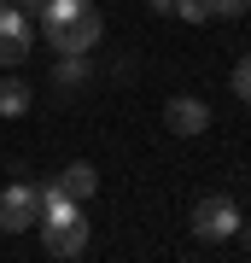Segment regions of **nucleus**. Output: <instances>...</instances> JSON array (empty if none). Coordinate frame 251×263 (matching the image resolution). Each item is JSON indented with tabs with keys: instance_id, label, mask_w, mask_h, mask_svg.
<instances>
[{
	"instance_id": "obj_1",
	"label": "nucleus",
	"mask_w": 251,
	"mask_h": 263,
	"mask_svg": "<svg viewBox=\"0 0 251 263\" xmlns=\"http://www.w3.org/2000/svg\"><path fill=\"white\" fill-rule=\"evenodd\" d=\"M240 222H245V216H240V205H234L228 193H205V199H199V211H193V234L205 240V246L234 240V234H240Z\"/></svg>"
},
{
	"instance_id": "obj_2",
	"label": "nucleus",
	"mask_w": 251,
	"mask_h": 263,
	"mask_svg": "<svg viewBox=\"0 0 251 263\" xmlns=\"http://www.w3.org/2000/svg\"><path fill=\"white\" fill-rule=\"evenodd\" d=\"M35 41H41L35 35V18H29L24 6H6V12H0V65H6V70H18Z\"/></svg>"
},
{
	"instance_id": "obj_3",
	"label": "nucleus",
	"mask_w": 251,
	"mask_h": 263,
	"mask_svg": "<svg viewBox=\"0 0 251 263\" xmlns=\"http://www.w3.org/2000/svg\"><path fill=\"white\" fill-rule=\"evenodd\" d=\"M35 222H41V187H29V181L0 187V234H24Z\"/></svg>"
},
{
	"instance_id": "obj_4",
	"label": "nucleus",
	"mask_w": 251,
	"mask_h": 263,
	"mask_svg": "<svg viewBox=\"0 0 251 263\" xmlns=\"http://www.w3.org/2000/svg\"><path fill=\"white\" fill-rule=\"evenodd\" d=\"M100 35H105V12L88 0L82 18H70L65 29H53V35H47V47H53V53H93V47H100Z\"/></svg>"
},
{
	"instance_id": "obj_5",
	"label": "nucleus",
	"mask_w": 251,
	"mask_h": 263,
	"mask_svg": "<svg viewBox=\"0 0 251 263\" xmlns=\"http://www.w3.org/2000/svg\"><path fill=\"white\" fill-rule=\"evenodd\" d=\"M164 129L169 135H181V141H193V135H205L210 129V105L205 100H193V94H176L164 105Z\"/></svg>"
},
{
	"instance_id": "obj_6",
	"label": "nucleus",
	"mask_w": 251,
	"mask_h": 263,
	"mask_svg": "<svg viewBox=\"0 0 251 263\" xmlns=\"http://www.w3.org/2000/svg\"><path fill=\"white\" fill-rule=\"evenodd\" d=\"M41 246H47V257H82V252H88V216L41 222Z\"/></svg>"
},
{
	"instance_id": "obj_7",
	"label": "nucleus",
	"mask_w": 251,
	"mask_h": 263,
	"mask_svg": "<svg viewBox=\"0 0 251 263\" xmlns=\"http://www.w3.org/2000/svg\"><path fill=\"white\" fill-rule=\"evenodd\" d=\"M88 82H93L88 53H59V65H53V88L59 94H76V88H88Z\"/></svg>"
},
{
	"instance_id": "obj_8",
	"label": "nucleus",
	"mask_w": 251,
	"mask_h": 263,
	"mask_svg": "<svg viewBox=\"0 0 251 263\" xmlns=\"http://www.w3.org/2000/svg\"><path fill=\"white\" fill-rule=\"evenodd\" d=\"M59 187H65L70 199H93V193H100V170L76 158V164H65V170H59Z\"/></svg>"
},
{
	"instance_id": "obj_9",
	"label": "nucleus",
	"mask_w": 251,
	"mask_h": 263,
	"mask_svg": "<svg viewBox=\"0 0 251 263\" xmlns=\"http://www.w3.org/2000/svg\"><path fill=\"white\" fill-rule=\"evenodd\" d=\"M29 111V82L24 76H6L0 82V117H24Z\"/></svg>"
},
{
	"instance_id": "obj_10",
	"label": "nucleus",
	"mask_w": 251,
	"mask_h": 263,
	"mask_svg": "<svg viewBox=\"0 0 251 263\" xmlns=\"http://www.w3.org/2000/svg\"><path fill=\"white\" fill-rule=\"evenodd\" d=\"M176 18H187V24H205V18H210V0H176Z\"/></svg>"
},
{
	"instance_id": "obj_11",
	"label": "nucleus",
	"mask_w": 251,
	"mask_h": 263,
	"mask_svg": "<svg viewBox=\"0 0 251 263\" xmlns=\"http://www.w3.org/2000/svg\"><path fill=\"white\" fill-rule=\"evenodd\" d=\"M234 94H240V100L251 105V53L240 59V65H234Z\"/></svg>"
},
{
	"instance_id": "obj_12",
	"label": "nucleus",
	"mask_w": 251,
	"mask_h": 263,
	"mask_svg": "<svg viewBox=\"0 0 251 263\" xmlns=\"http://www.w3.org/2000/svg\"><path fill=\"white\" fill-rule=\"evenodd\" d=\"M245 0H210V18H240Z\"/></svg>"
},
{
	"instance_id": "obj_13",
	"label": "nucleus",
	"mask_w": 251,
	"mask_h": 263,
	"mask_svg": "<svg viewBox=\"0 0 251 263\" xmlns=\"http://www.w3.org/2000/svg\"><path fill=\"white\" fill-rule=\"evenodd\" d=\"M24 12H29V18H41V12H47V0H24Z\"/></svg>"
},
{
	"instance_id": "obj_14",
	"label": "nucleus",
	"mask_w": 251,
	"mask_h": 263,
	"mask_svg": "<svg viewBox=\"0 0 251 263\" xmlns=\"http://www.w3.org/2000/svg\"><path fill=\"white\" fill-rule=\"evenodd\" d=\"M234 240H240V246H245V252H251V222H240V234H234Z\"/></svg>"
},
{
	"instance_id": "obj_15",
	"label": "nucleus",
	"mask_w": 251,
	"mask_h": 263,
	"mask_svg": "<svg viewBox=\"0 0 251 263\" xmlns=\"http://www.w3.org/2000/svg\"><path fill=\"white\" fill-rule=\"evenodd\" d=\"M146 6H152V12H176V0H146Z\"/></svg>"
},
{
	"instance_id": "obj_16",
	"label": "nucleus",
	"mask_w": 251,
	"mask_h": 263,
	"mask_svg": "<svg viewBox=\"0 0 251 263\" xmlns=\"http://www.w3.org/2000/svg\"><path fill=\"white\" fill-rule=\"evenodd\" d=\"M6 6H12V0H0V12H6Z\"/></svg>"
},
{
	"instance_id": "obj_17",
	"label": "nucleus",
	"mask_w": 251,
	"mask_h": 263,
	"mask_svg": "<svg viewBox=\"0 0 251 263\" xmlns=\"http://www.w3.org/2000/svg\"><path fill=\"white\" fill-rule=\"evenodd\" d=\"M245 12H251V0H245Z\"/></svg>"
}]
</instances>
